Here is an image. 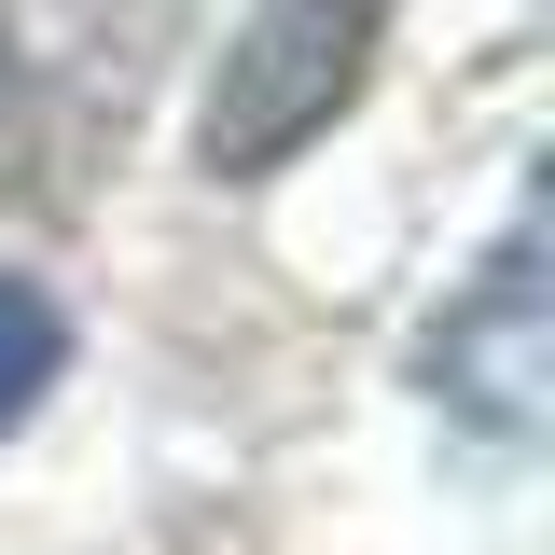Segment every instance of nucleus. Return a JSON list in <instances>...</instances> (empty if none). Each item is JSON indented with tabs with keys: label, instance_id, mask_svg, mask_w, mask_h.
<instances>
[{
	"label": "nucleus",
	"instance_id": "nucleus-1",
	"mask_svg": "<svg viewBox=\"0 0 555 555\" xmlns=\"http://www.w3.org/2000/svg\"><path fill=\"white\" fill-rule=\"evenodd\" d=\"M375 42H389V0H250L195 98V167L208 181H278L306 139L347 126V98L375 83Z\"/></svg>",
	"mask_w": 555,
	"mask_h": 555
},
{
	"label": "nucleus",
	"instance_id": "nucleus-2",
	"mask_svg": "<svg viewBox=\"0 0 555 555\" xmlns=\"http://www.w3.org/2000/svg\"><path fill=\"white\" fill-rule=\"evenodd\" d=\"M430 389L459 416H486V430H528L542 416V236L528 222L500 236V264L473 278V306L430 334Z\"/></svg>",
	"mask_w": 555,
	"mask_h": 555
},
{
	"label": "nucleus",
	"instance_id": "nucleus-3",
	"mask_svg": "<svg viewBox=\"0 0 555 555\" xmlns=\"http://www.w3.org/2000/svg\"><path fill=\"white\" fill-rule=\"evenodd\" d=\"M56 361H69V320H56V292L0 278V444L28 430V403H42V389H56Z\"/></svg>",
	"mask_w": 555,
	"mask_h": 555
},
{
	"label": "nucleus",
	"instance_id": "nucleus-4",
	"mask_svg": "<svg viewBox=\"0 0 555 555\" xmlns=\"http://www.w3.org/2000/svg\"><path fill=\"white\" fill-rule=\"evenodd\" d=\"M0 167H14V83H0Z\"/></svg>",
	"mask_w": 555,
	"mask_h": 555
}]
</instances>
